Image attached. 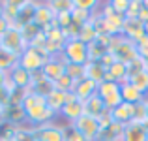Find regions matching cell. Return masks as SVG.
Instances as JSON below:
<instances>
[{"mask_svg": "<svg viewBox=\"0 0 148 141\" xmlns=\"http://www.w3.org/2000/svg\"><path fill=\"white\" fill-rule=\"evenodd\" d=\"M98 87H99V85H96L94 81H90V79L84 77V79H81V81H75L71 94L77 98V100L86 102L88 98H92L94 94H98Z\"/></svg>", "mask_w": 148, "mask_h": 141, "instance_id": "cell-14", "label": "cell"}, {"mask_svg": "<svg viewBox=\"0 0 148 141\" xmlns=\"http://www.w3.org/2000/svg\"><path fill=\"white\" fill-rule=\"evenodd\" d=\"M10 100H11V88L8 87V85H4V87H0V107H8L10 105Z\"/></svg>", "mask_w": 148, "mask_h": 141, "instance_id": "cell-43", "label": "cell"}, {"mask_svg": "<svg viewBox=\"0 0 148 141\" xmlns=\"http://www.w3.org/2000/svg\"><path fill=\"white\" fill-rule=\"evenodd\" d=\"M141 8H143V0H130V8L126 11V19H137Z\"/></svg>", "mask_w": 148, "mask_h": 141, "instance_id": "cell-41", "label": "cell"}, {"mask_svg": "<svg viewBox=\"0 0 148 141\" xmlns=\"http://www.w3.org/2000/svg\"><path fill=\"white\" fill-rule=\"evenodd\" d=\"M10 26H11V25L6 21V19H4V17H0V36H2V34L6 32L8 28H10Z\"/></svg>", "mask_w": 148, "mask_h": 141, "instance_id": "cell-44", "label": "cell"}, {"mask_svg": "<svg viewBox=\"0 0 148 141\" xmlns=\"http://www.w3.org/2000/svg\"><path fill=\"white\" fill-rule=\"evenodd\" d=\"M23 107L26 111V122L28 126H41L49 124L56 119V113L47 105V100L43 96H38L34 92H28L23 102Z\"/></svg>", "mask_w": 148, "mask_h": 141, "instance_id": "cell-1", "label": "cell"}, {"mask_svg": "<svg viewBox=\"0 0 148 141\" xmlns=\"http://www.w3.org/2000/svg\"><path fill=\"white\" fill-rule=\"evenodd\" d=\"M4 120L15 124V126H25L26 122V111L23 105H13L10 104L8 107H4Z\"/></svg>", "mask_w": 148, "mask_h": 141, "instance_id": "cell-19", "label": "cell"}, {"mask_svg": "<svg viewBox=\"0 0 148 141\" xmlns=\"http://www.w3.org/2000/svg\"><path fill=\"white\" fill-rule=\"evenodd\" d=\"M49 4V8L53 10V13L54 15H60V13H71L73 11V0H51Z\"/></svg>", "mask_w": 148, "mask_h": 141, "instance_id": "cell-31", "label": "cell"}, {"mask_svg": "<svg viewBox=\"0 0 148 141\" xmlns=\"http://www.w3.org/2000/svg\"><path fill=\"white\" fill-rule=\"evenodd\" d=\"M73 85H75V81H73L69 75H62L60 79L54 83V88H56V91H62V92H71Z\"/></svg>", "mask_w": 148, "mask_h": 141, "instance_id": "cell-38", "label": "cell"}, {"mask_svg": "<svg viewBox=\"0 0 148 141\" xmlns=\"http://www.w3.org/2000/svg\"><path fill=\"white\" fill-rule=\"evenodd\" d=\"M135 45H137L139 57H141L143 60H145V58H148V34H145V36H143L139 41H135Z\"/></svg>", "mask_w": 148, "mask_h": 141, "instance_id": "cell-42", "label": "cell"}, {"mask_svg": "<svg viewBox=\"0 0 148 141\" xmlns=\"http://www.w3.org/2000/svg\"><path fill=\"white\" fill-rule=\"evenodd\" d=\"M54 19H56V15L53 13V10L49 8L47 2H38V8H36V13H34V23H36L38 26H41V28H47L49 25H53Z\"/></svg>", "mask_w": 148, "mask_h": 141, "instance_id": "cell-18", "label": "cell"}, {"mask_svg": "<svg viewBox=\"0 0 148 141\" xmlns=\"http://www.w3.org/2000/svg\"><path fill=\"white\" fill-rule=\"evenodd\" d=\"M53 91H54V83L49 81L47 77L43 75V72H34L32 73V83H30L28 92H34V94H38V96L47 98Z\"/></svg>", "mask_w": 148, "mask_h": 141, "instance_id": "cell-12", "label": "cell"}, {"mask_svg": "<svg viewBox=\"0 0 148 141\" xmlns=\"http://www.w3.org/2000/svg\"><path fill=\"white\" fill-rule=\"evenodd\" d=\"M98 96L101 98L107 109H112L122 104V94H120V85L114 81H103L98 87Z\"/></svg>", "mask_w": 148, "mask_h": 141, "instance_id": "cell-6", "label": "cell"}, {"mask_svg": "<svg viewBox=\"0 0 148 141\" xmlns=\"http://www.w3.org/2000/svg\"><path fill=\"white\" fill-rule=\"evenodd\" d=\"M66 75H69L73 81L84 79V66H79V64H68V62H66Z\"/></svg>", "mask_w": 148, "mask_h": 141, "instance_id": "cell-35", "label": "cell"}, {"mask_svg": "<svg viewBox=\"0 0 148 141\" xmlns=\"http://www.w3.org/2000/svg\"><path fill=\"white\" fill-rule=\"evenodd\" d=\"M21 34H23L25 44L30 47V45H34V41H36L41 34H43V28H41V26H38L36 23H30V25H25L21 28Z\"/></svg>", "mask_w": 148, "mask_h": 141, "instance_id": "cell-29", "label": "cell"}, {"mask_svg": "<svg viewBox=\"0 0 148 141\" xmlns=\"http://www.w3.org/2000/svg\"><path fill=\"white\" fill-rule=\"evenodd\" d=\"M127 79H130V77H127V64H124V62H114L112 66L107 68V79L105 81H114V83L122 85V83H126Z\"/></svg>", "mask_w": 148, "mask_h": 141, "instance_id": "cell-24", "label": "cell"}, {"mask_svg": "<svg viewBox=\"0 0 148 141\" xmlns=\"http://www.w3.org/2000/svg\"><path fill=\"white\" fill-rule=\"evenodd\" d=\"M120 94H122V102H124V104H131V105L141 104V102L146 100L145 94L139 92L137 88H135L133 85L130 83V81H126V83L120 85Z\"/></svg>", "mask_w": 148, "mask_h": 141, "instance_id": "cell-22", "label": "cell"}, {"mask_svg": "<svg viewBox=\"0 0 148 141\" xmlns=\"http://www.w3.org/2000/svg\"><path fill=\"white\" fill-rule=\"evenodd\" d=\"M145 34H146L145 25L139 19H126L124 21V26H122V36L124 38H127L131 41H139Z\"/></svg>", "mask_w": 148, "mask_h": 141, "instance_id": "cell-16", "label": "cell"}, {"mask_svg": "<svg viewBox=\"0 0 148 141\" xmlns=\"http://www.w3.org/2000/svg\"><path fill=\"white\" fill-rule=\"evenodd\" d=\"M32 128H34V138H36V141H64V128L56 122L32 126Z\"/></svg>", "mask_w": 148, "mask_h": 141, "instance_id": "cell-8", "label": "cell"}, {"mask_svg": "<svg viewBox=\"0 0 148 141\" xmlns=\"http://www.w3.org/2000/svg\"><path fill=\"white\" fill-rule=\"evenodd\" d=\"M0 120H4V109L0 107Z\"/></svg>", "mask_w": 148, "mask_h": 141, "instance_id": "cell-46", "label": "cell"}, {"mask_svg": "<svg viewBox=\"0 0 148 141\" xmlns=\"http://www.w3.org/2000/svg\"><path fill=\"white\" fill-rule=\"evenodd\" d=\"M0 17H2V2H0Z\"/></svg>", "mask_w": 148, "mask_h": 141, "instance_id": "cell-51", "label": "cell"}, {"mask_svg": "<svg viewBox=\"0 0 148 141\" xmlns=\"http://www.w3.org/2000/svg\"><path fill=\"white\" fill-rule=\"evenodd\" d=\"M62 58L68 64H79V66H86L90 62V53H88V45L83 44L79 38H69L66 40L64 47H62Z\"/></svg>", "mask_w": 148, "mask_h": 141, "instance_id": "cell-2", "label": "cell"}, {"mask_svg": "<svg viewBox=\"0 0 148 141\" xmlns=\"http://www.w3.org/2000/svg\"><path fill=\"white\" fill-rule=\"evenodd\" d=\"M111 53H112V57L116 58V62H124V64H130V62L135 60V58H139L135 41L127 40V38H124V36H116L114 38L112 47H111Z\"/></svg>", "mask_w": 148, "mask_h": 141, "instance_id": "cell-4", "label": "cell"}, {"mask_svg": "<svg viewBox=\"0 0 148 141\" xmlns=\"http://www.w3.org/2000/svg\"><path fill=\"white\" fill-rule=\"evenodd\" d=\"M141 72H145V60H143L141 57L139 58H135L133 62H130L127 64V77H133V75H137V73H141Z\"/></svg>", "mask_w": 148, "mask_h": 141, "instance_id": "cell-39", "label": "cell"}, {"mask_svg": "<svg viewBox=\"0 0 148 141\" xmlns=\"http://www.w3.org/2000/svg\"><path fill=\"white\" fill-rule=\"evenodd\" d=\"M19 6H21V2H17V0H4L2 2V17L11 26L15 25V19H17V13H19Z\"/></svg>", "mask_w": 148, "mask_h": 141, "instance_id": "cell-28", "label": "cell"}, {"mask_svg": "<svg viewBox=\"0 0 148 141\" xmlns=\"http://www.w3.org/2000/svg\"><path fill=\"white\" fill-rule=\"evenodd\" d=\"M36 8H38V2H34V0H23L21 6H19V13H17V19H15V25L13 26H17V28L21 30L25 25L34 23Z\"/></svg>", "mask_w": 148, "mask_h": 141, "instance_id": "cell-13", "label": "cell"}, {"mask_svg": "<svg viewBox=\"0 0 148 141\" xmlns=\"http://www.w3.org/2000/svg\"><path fill=\"white\" fill-rule=\"evenodd\" d=\"M109 6L112 8L114 13L124 15V17H126V11H127V8H130V0H111Z\"/></svg>", "mask_w": 148, "mask_h": 141, "instance_id": "cell-40", "label": "cell"}, {"mask_svg": "<svg viewBox=\"0 0 148 141\" xmlns=\"http://www.w3.org/2000/svg\"><path fill=\"white\" fill-rule=\"evenodd\" d=\"M146 122H148V98H146Z\"/></svg>", "mask_w": 148, "mask_h": 141, "instance_id": "cell-48", "label": "cell"}, {"mask_svg": "<svg viewBox=\"0 0 148 141\" xmlns=\"http://www.w3.org/2000/svg\"><path fill=\"white\" fill-rule=\"evenodd\" d=\"M83 115H84V102L77 100V98L69 92L68 102H66V105L62 107V111H60V117H64V119L71 124V122H75L77 119H81Z\"/></svg>", "mask_w": 148, "mask_h": 141, "instance_id": "cell-10", "label": "cell"}, {"mask_svg": "<svg viewBox=\"0 0 148 141\" xmlns=\"http://www.w3.org/2000/svg\"><path fill=\"white\" fill-rule=\"evenodd\" d=\"M13 141H36V138H34V128L28 126V124H25V126H19Z\"/></svg>", "mask_w": 148, "mask_h": 141, "instance_id": "cell-33", "label": "cell"}, {"mask_svg": "<svg viewBox=\"0 0 148 141\" xmlns=\"http://www.w3.org/2000/svg\"><path fill=\"white\" fill-rule=\"evenodd\" d=\"M145 130H146V139H148V122H145Z\"/></svg>", "mask_w": 148, "mask_h": 141, "instance_id": "cell-49", "label": "cell"}, {"mask_svg": "<svg viewBox=\"0 0 148 141\" xmlns=\"http://www.w3.org/2000/svg\"><path fill=\"white\" fill-rule=\"evenodd\" d=\"M62 128H64V141H86L73 124L68 122V124H64Z\"/></svg>", "mask_w": 148, "mask_h": 141, "instance_id": "cell-34", "label": "cell"}, {"mask_svg": "<svg viewBox=\"0 0 148 141\" xmlns=\"http://www.w3.org/2000/svg\"><path fill=\"white\" fill-rule=\"evenodd\" d=\"M143 6H145L146 10H148V0H143Z\"/></svg>", "mask_w": 148, "mask_h": 141, "instance_id": "cell-50", "label": "cell"}, {"mask_svg": "<svg viewBox=\"0 0 148 141\" xmlns=\"http://www.w3.org/2000/svg\"><path fill=\"white\" fill-rule=\"evenodd\" d=\"M68 96H69V92H62V91H56V88H54V91L51 92L45 100H47V105H49V107L53 109L56 115H60L62 107H64L66 102H68Z\"/></svg>", "mask_w": 148, "mask_h": 141, "instance_id": "cell-25", "label": "cell"}, {"mask_svg": "<svg viewBox=\"0 0 148 141\" xmlns=\"http://www.w3.org/2000/svg\"><path fill=\"white\" fill-rule=\"evenodd\" d=\"M120 141H122V139H120Z\"/></svg>", "mask_w": 148, "mask_h": 141, "instance_id": "cell-53", "label": "cell"}, {"mask_svg": "<svg viewBox=\"0 0 148 141\" xmlns=\"http://www.w3.org/2000/svg\"><path fill=\"white\" fill-rule=\"evenodd\" d=\"M145 70L148 72V58H145Z\"/></svg>", "mask_w": 148, "mask_h": 141, "instance_id": "cell-47", "label": "cell"}, {"mask_svg": "<svg viewBox=\"0 0 148 141\" xmlns=\"http://www.w3.org/2000/svg\"><path fill=\"white\" fill-rule=\"evenodd\" d=\"M109 117H111L112 122L126 126V124H130L131 120H133V105L131 104H124L122 102L120 105L109 109Z\"/></svg>", "mask_w": 148, "mask_h": 141, "instance_id": "cell-15", "label": "cell"}, {"mask_svg": "<svg viewBox=\"0 0 148 141\" xmlns=\"http://www.w3.org/2000/svg\"><path fill=\"white\" fill-rule=\"evenodd\" d=\"M77 130L81 132L86 141H96L98 139V134H99V120L94 119V117H88V115H83L81 119H77L75 122H71Z\"/></svg>", "mask_w": 148, "mask_h": 141, "instance_id": "cell-7", "label": "cell"}, {"mask_svg": "<svg viewBox=\"0 0 148 141\" xmlns=\"http://www.w3.org/2000/svg\"><path fill=\"white\" fill-rule=\"evenodd\" d=\"M49 58L51 57L41 49V47H26L25 53L19 57V66H23L25 70H28L30 73L41 72V68L45 66V62H47Z\"/></svg>", "mask_w": 148, "mask_h": 141, "instance_id": "cell-3", "label": "cell"}, {"mask_svg": "<svg viewBox=\"0 0 148 141\" xmlns=\"http://www.w3.org/2000/svg\"><path fill=\"white\" fill-rule=\"evenodd\" d=\"M131 122H139V124L146 122V100L133 105V120Z\"/></svg>", "mask_w": 148, "mask_h": 141, "instance_id": "cell-36", "label": "cell"}, {"mask_svg": "<svg viewBox=\"0 0 148 141\" xmlns=\"http://www.w3.org/2000/svg\"><path fill=\"white\" fill-rule=\"evenodd\" d=\"M15 66H19V55L0 47V72L10 73Z\"/></svg>", "mask_w": 148, "mask_h": 141, "instance_id": "cell-26", "label": "cell"}, {"mask_svg": "<svg viewBox=\"0 0 148 141\" xmlns=\"http://www.w3.org/2000/svg\"><path fill=\"white\" fill-rule=\"evenodd\" d=\"M145 30H146V34H148V23H146V25H145Z\"/></svg>", "mask_w": 148, "mask_h": 141, "instance_id": "cell-52", "label": "cell"}, {"mask_svg": "<svg viewBox=\"0 0 148 141\" xmlns=\"http://www.w3.org/2000/svg\"><path fill=\"white\" fill-rule=\"evenodd\" d=\"M98 28H96V25H94V21H88L86 25H83L81 26V30H79V40L83 41V44H86V45H90V44H94L96 40H98Z\"/></svg>", "mask_w": 148, "mask_h": 141, "instance_id": "cell-27", "label": "cell"}, {"mask_svg": "<svg viewBox=\"0 0 148 141\" xmlns=\"http://www.w3.org/2000/svg\"><path fill=\"white\" fill-rule=\"evenodd\" d=\"M73 6L79 8V10H84V11H88V13L94 15V13H96V10L99 8V2H98V0H73Z\"/></svg>", "mask_w": 148, "mask_h": 141, "instance_id": "cell-37", "label": "cell"}, {"mask_svg": "<svg viewBox=\"0 0 148 141\" xmlns=\"http://www.w3.org/2000/svg\"><path fill=\"white\" fill-rule=\"evenodd\" d=\"M4 85H8V73L0 72V87H4Z\"/></svg>", "mask_w": 148, "mask_h": 141, "instance_id": "cell-45", "label": "cell"}, {"mask_svg": "<svg viewBox=\"0 0 148 141\" xmlns=\"http://www.w3.org/2000/svg\"><path fill=\"white\" fill-rule=\"evenodd\" d=\"M122 141H148L145 124H139V122L126 124L124 132H122Z\"/></svg>", "mask_w": 148, "mask_h": 141, "instance_id": "cell-21", "label": "cell"}, {"mask_svg": "<svg viewBox=\"0 0 148 141\" xmlns=\"http://www.w3.org/2000/svg\"><path fill=\"white\" fill-rule=\"evenodd\" d=\"M30 83H32V73L25 70L23 66H15L10 73H8V87L10 88H23L28 91Z\"/></svg>", "mask_w": 148, "mask_h": 141, "instance_id": "cell-9", "label": "cell"}, {"mask_svg": "<svg viewBox=\"0 0 148 141\" xmlns=\"http://www.w3.org/2000/svg\"><path fill=\"white\" fill-rule=\"evenodd\" d=\"M41 72H43V75L47 77L49 81L56 83L62 75H66V60L60 55H58V57H51L49 60L45 62V66L41 68Z\"/></svg>", "mask_w": 148, "mask_h": 141, "instance_id": "cell-11", "label": "cell"}, {"mask_svg": "<svg viewBox=\"0 0 148 141\" xmlns=\"http://www.w3.org/2000/svg\"><path fill=\"white\" fill-rule=\"evenodd\" d=\"M122 132H124L122 124L111 122L107 126L99 128V134H98V139L96 141H120L122 139Z\"/></svg>", "mask_w": 148, "mask_h": 141, "instance_id": "cell-23", "label": "cell"}, {"mask_svg": "<svg viewBox=\"0 0 148 141\" xmlns=\"http://www.w3.org/2000/svg\"><path fill=\"white\" fill-rule=\"evenodd\" d=\"M131 85H133L135 88H137L141 94H145V98H148V72L145 70V72L137 73V75H133L131 79H127Z\"/></svg>", "mask_w": 148, "mask_h": 141, "instance_id": "cell-30", "label": "cell"}, {"mask_svg": "<svg viewBox=\"0 0 148 141\" xmlns=\"http://www.w3.org/2000/svg\"><path fill=\"white\" fill-rule=\"evenodd\" d=\"M0 47H2V49H8V51H11V53H15V55L21 57L28 45H26L25 40H23L21 30H19L17 26H10V28L0 36Z\"/></svg>", "mask_w": 148, "mask_h": 141, "instance_id": "cell-5", "label": "cell"}, {"mask_svg": "<svg viewBox=\"0 0 148 141\" xmlns=\"http://www.w3.org/2000/svg\"><path fill=\"white\" fill-rule=\"evenodd\" d=\"M17 128L19 126L8 122V120H0V141H13L15 134H17Z\"/></svg>", "mask_w": 148, "mask_h": 141, "instance_id": "cell-32", "label": "cell"}, {"mask_svg": "<svg viewBox=\"0 0 148 141\" xmlns=\"http://www.w3.org/2000/svg\"><path fill=\"white\" fill-rule=\"evenodd\" d=\"M84 77L90 79V81H94L96 85H101L105 79H107V70H105L98 60H90L86 66H84Z\"/></svg>", "mask_w": 148, "mask_h": 141, "instance_id": "cell-20", "label": "cell"}, {"mask_svg": "<svg viewBox=\"0 0 148 141\" xmlns=\"http://www.w3.org/2000/svg\"><path fill=\"white\" fill-rule=\"evenodd\" d=\"M109 113L107 105L101 102V98L98 96V94H94L92 98H88L86 102H84V115L88 117H94V119H101V117H105Z\"/></svg>", "mask_w": 148, "mask_h": 141, "instance_id": "cell-17", "label": "cell"}]
</instances>
